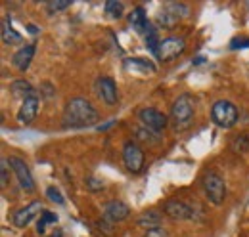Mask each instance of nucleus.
I'll use <instances>...</instances> for the list:
<instances>
[{
    "label": "nucleus",
    "instance_id": "nucleus-27",
    "mask_svg": "<svg viewBox=\"0 0 249 237\" xmlns=\"http://www.w3.org/2000/svg\"><path fill=\"white\" fill-rule=\"evenodd\" d=\"M46 195H48V199H50V201H54V203H58V205H63L62 191H60L58 187H54V186H50V187L46 189Z\"/></svg>",
    "mask_w": 249,
    "mask_h": 237
},
{
    "label": "nucleus",
    "instance_id": "nucleus-16",
    "mask_svg": "<svg viewBox=\"0 0 249 237\" xmlns=\"http://www.w3.org/2000/svg\"><path fill=\"white\" fill-rule=\"evenodd\" d=\"M161 222H163V216H161L157 210H146V212H142V214L136 218V224H138L140 228H146V230L161 228Z\"/></svg>",
    "mask_w": 249,
    "mask_h": 237
},
{
    "label": "nucleus",
    "instance_id": "nucleus-5",
    "mask_svg": "<svg viewBox=\"0 0 249 237\" xmlns=\"http://www.w3.org/2000/svg\"><path fill=\"white\" fill-rule=\"evenodd\" d=\"M123 163H124V167H126V170H128V172L138 174V172L144 169V163H146L144 149L140 148L136 142H132V140L124 142V146H123Z\"/></svg>",
    "mask_w": 249,
    "mask_h": 237
},
{
    "label": "nucleus",
    "instance_id": "nucleus-26",
    "mask_svg": "<svg viewBox=\"0 0 249 237\" xmlns=\"http://www.w3.org/2000/svg\"><path fill=\"white\" fill-rule=\"evenodd\" d=\"M69 6H71V2H69V0H52V2H48V4H46V8H48V12H50V14L62 12V10L69 8Z\"/></svg>",
    "mask_w": 249,
    "mask_h": 237
},
{
    "label": "nucleus",
    "instance_id": "nucleus-25",
    "mask_svg": "<svg viewBox=\"0 0 249 237\" xmlns=\"http://www.w3.org/2000/svg\"><path fill=\"white\" fill-rule=\"evenodd\" d=\"M248 144H249L248 134H242V136H238L236 140H232V149H234L236 153H244V151L248 149Z\"/></svg>",
    "mask_w": 249,
    "mask_h": 237
},
{
    "label": "nucleus",
    "instance_id": "nucleus-1",
    "mask_svg": "<svg viewBox=\"0 0 249 237\" xmlns=\"http://www.w3.org/2000/svg\"><path fill=\"white\" fill-rule=\"evenodd\" d=\"M63 126L65 128H85L98 124L100 115L94 105L85 98H71L63 109Z\"/></svg>",
    "mask_w": 249,
    "mask_h": 237
},
{
    "label": "nucleus",
    "instance_id": "nucleus-19",
    "mask_svg": "<svg viewBox=\"0 0 249 237\" xmlns=\"http://www.w3.org/2000/svg\"><path fill=\"white\" fill-rule=\"evenodd\" d=\"M126 67H132V69H142V71H150V73H156V65L152 63V61H148V59L144 58H132V59H126V63H124Z\"/></svg>",
    "mask_w": 249,
    "mask_h": 237
},
{
    "label": "nucleus",
    "instance_id": "nucleus-2",
    "mask_svg": "<svg viewBox=\"0 0 249 237\" xmlns=\"http://www.w3.org/2000/svg\"><path fill=\"white\" fill-rule=\"evenodd\" d=\"M194 113H196V107H194V98L190 94H182L175 100L173 107H171V120H173V126L175 130H184L192 124L194 120Z\"/></svg>",
    "mask_w": 249,
    "mask_h": 237
},
{
    "label": "nucleus",
    "instance_id": "nucleus-30",
    "mask_svg": "<svg viewBox=\"0 0 249 237\" xmlns=\"http://www.w3.org/2000/svg\"><path fill=\"white\" fill-rule=\"evenodd\" d=\"M8 159H2V187L8 184Z\"/></svg>",
    "mask_w": 249,
    "mask_h": 237
},
{
    "label": "nucleus",
    "instance_id": "nucleus-15",
    "mask_svg": "<svg viewBox=\"0 0 249 237\" xmlns=\"http://www.w3.org/2000/svg\"><path fill=\"white\" fill-rule=\"evenodd\" d=\"M128 23H130L132 29L136 31V33H140V34L150 31V23H148V17H146V12H144L142 6H138V8H134V10L130 12Z\"/></svg>",
    "mask_w": 249,
    "mask_h": 237
},
{
    "label": "nucleus",
    "instance_id": "nucleus-20",
    "mask_svg": "<svg viewBox=\"0 0 249 237\" xmlns=\"http://www.w3.org/2000/svg\"><path fill=\"white\" fill-rule=\"evenodd\" d=\"M157 23H159V25H163L165 29H171V27H175V25L178 23V17H175L169 10H165V8H163V10L159 12V16H157Z\"/></svg>",
    "mask_w": 249,
    "mask_h": 237
},
{
    "label": "nucleus",
    "instance_id": "nucleus-6",
    "mask_svg": "<svg viewBox=\"0 0 249 237\" xmlns=\"http://www.w3.org/2000/svg\"><path fill=\"white\" fill-rule=\"evenodd\" d=\"M186 48V40L180 36H167L161 40L159 48H157V58L161 61H173L175 58H178Z\"/></svg>",
    "mask_w": 249,
    "mask_h": 237
},
{
    "label": "nucleus",
    "instance_id": "nucleus-22",
    "mask_svg": "<svg viewBox=\"0 0 249 237\" xmlns=\"http://www.w3.org/2000/svg\"><path fill=\"white\" fill-rule=\"evenodd\" d=\"M56 222H58V216L52 214V212H48V210H44V212L40 214L38 222H36V232L42 234V232L46 230V224H56Z\"/></svg>",
    "mask_w": 249,
    "mask_h": 237
},
{
    "label": "nucleus",
    "instance_id": "nucleus-11",
    "mask_svg": "<svg viewBox=\"0 0 249 237\" xmlns=\"http://www.w3.org/2000/svg\"><path fill=\"white\" fill-rule=\"evenodd\" d=\"M36 113H38V96L35 94V96L21 102V107L18 111V120L21 124H31L36 117Z\"/></svg>",
    "mask_w": 249,
    "mask_h": 237
},
{
    "label": "nucleus",
    "instance_id": "nucleus-9",
    "mask_svg": "<svg viewBox=\"0 0 249 237\" xmlns=\"http://www.w3.org/2000/svg\"><path fill=\"white\" fill-rule=\"evenodd\" d=\"M165 214L169 216V218H173V220H192L194 218V207L192 205H188L184 201H178V199H169L167 203H165Z\"/></svg>",
    "mask_w": 249,
    "mask_h": 237
},
{
    "label": "nucleus",
    "instance_id": "nucleus-23",
    "mask_svg": "<svg viewBox=\"0 0 249 237\" xmlns=\"http://www.w3.org/2000/svg\"><path fill=\"white\" fill-rule=\"evenodd\" d=\"M165 10H169L175 17H188V14H190V8H188L186 4H178V2H171V4H167L165 6Z\"/></svg>",
    "mask_w": 249,
    "mask_h": 237
},
{
    "label": "nucleus",
    "instance_id": "nucleus-7",
    "mask_svg": "<svg viewBox=\"0 0 249 237\" xmlns=\"http://www.w3.org/2000/svg\"><path fill=\"white\" fill-rule=\"evenodd\" d=\"M138 120L152 132H159L169 124V118L165 117L161 111H157L154 107H144L138 111Z\"/></svg>",
    "mask_w": 249,
    "mask_h": 237
},
{
    "label": "nucleus",
    "instance_id": "nucleus-31",
    "mask_svg": "<svg viewBox=\"0 0 249 237\" xmlns=\"http://www.w3.org/2000/svg\"><path fill=\"white\" fill-rule=\"evenodd\" d=\"M29 33H33V34H35V33H36V27H35V25H29Z\"/></svg>",
    "mask_w": 249,
    "mask_h": 237
},
{
    "label": "nucleus",
    "instance_id": "nucleus-32",
    "mask_svg": "<svg viewBox=\"0 0 249 237\" xmlns=\"http://www.w3.org/2000/svg\"><path fill=\"white\" fill-rule=\"evenodd\" d=\"M50 237H62L60 234H54V236H50Z\"/></svg>",
    "mask_w": 249,
    "mask_h": 237
},
{
    "label": "nucleus",
    "instance_id": "nucleus-24",
    "mask_svg": "<svg viewBox=\"0 0 249 237\" xmlns=\"http://www.w3.org/2000/svg\"><path fill=\"white\" fill-rule=\"evenodd\" d=\"M159 44H161V40L157 38V29H154V27H150V31L146 33V46L154 52V54H157V48H159Z\"/></svg>",
    "mask_w": 249,
    "mask_h": 237
},
{
    "label": "nucleus",
    "instance_id": "nucleus-28",
    "mask_svg": "<svg viewBox=\"0 0 249 237\" xmlns=\"http://www.w3.org/2000/svg\"><path fill=\"white\" fill-rule=\"evenodd\" d=\"M230 48L232 50H238V48H249V38H234L230 42Z\"/></svg>",
    "mask_w": 249,
    "mask_h": 237
},
{
    "label": "nucleus",
    "instance_id": "nucleus-12",
    "mask_svg": "<svg viewBox=\"0 0 249 237\" xmlns=\"http://www.w3.org/2000/svg\"><path fill=\"white\" fill-rule=\"evenodd\" d=\"M35 50H36V46L35 44H25V46H21L16 54H14V59H12V63H14V67L18 69V71H21V73H25L27 69H29V65H31L33 58H35Z\"/></svg>",
    "mask_w": 249,
    "mask_h": 237
},
{
    "label": "nucleus",
    "instance_id": "nucleus-4",
    "mask_svg": "<svg viewBox=\"0 0 249 237\" xmlns=\"http://www.w3.org/2000/svg\"><path fill=\"white\" fill-rule=\"evenodd\" d=\"M238 107L228 100H218L211 107V120L220 128H232L238 122Z\"/></svg>",
    "mask_w": 249,
    "mask_h": 237
},
{
    "label": "nucleus",
    "instance_id": "nucleus-13",
    "mask_svg": "<svg viewBox=\"0 0 249 237\" xmlns=\"http://www.w3.org/2000/svg\"><path fill=\"white\" fill-rule=\"evenodd\" d=\"M104 216L111 222H123L130 216V208L123 201H109L104 207Z\"/></svg>",
    "mask_w": 249,
    "mask_h": 237
},
{
    "label": "nucleus",
    "instance_id": "nucleus-3",
    "mask_svg": "<svg viewBox=\"0 0 249 237\" xmlns=\"http://www.w3.org/2000/svg\"><path fill=\"white\" fill-rule=\"evenodd\" d=\"M201 187L207 195V199L213 205H222L226 199V184L220 174H217L215 170H207L201 176Z\"/></svg>",
    "mask_w": 249,
    "mask_h": 237
},
{
    "label": "nucleus",
    "instance_id": "nucleus-17",
    "mask_svg": "<svg viewBox=\"0 0 249 237\" xmlns=\"http://www.w3.org/2000/svg\"><path fill=\"white\" fill-rule=\"evenodd\" d=\"M21 40H23L21 34L12 29L10 19L4 17V19H2V42H4V44H19Z\"/></svg>",
    "mask_w": 249,
    "mask_h": 237
},
{
    "label": "nucleus",
    "instance_id": "nucleus-18",
    "mask_svg": "<svg viewBox=\"0 0 249 237\" xmlns=\"http://www.w3.org/2000/svg\"><path fill=\"white\" fill-rule=\"evenodd\" d=\"M10 90H12V94H14L16 98H21V100H27V98H31V96L36 94L27 81H14V83L10 85Z\"/></svg>",
    "mask_w": 249,
    "mask_h": 237
},
{
    "label": "nucleus",
    "instance_id": "nucleus-8",
    "mask_svg": "<svg viewBox=\"0 0 249 237\" xmlns=\"http://www.w3.org/2000/svg\"><path fill=\"white\" fill-rule=\"evenodd\" d=\"M8 163H10L12 170L16 172L21 189L33 191V189H35V180H33V174H31V170H29V167H27V163H25L23 159H19V157H10Z\"/></svg>",
    "mask_w": 249,
    "mask_h": 237
},
{
    "label": "nucleus",
    "instance_id": "nucleus-21",
    "mask_svg": "<svg viewBox=\"0 0 249 237\" xmlns=\"http://www.w3.org/2000/svg\"><path fill=\"white\" fill-rule=\"evenodd\" d=\"M106 14L113 19H119L123 16V2H117V0H109L106 2Z\"/></svg>",
    "mask_w": 249,
    "mask_h": 237
},
{
    "label": "nucleus",
    "instance_id": "nucleus-10",
    "mask_svg": "<svg viewBox=\"0 0 249 237\" xmlns=\"http://www.w3.org/2000/svg\"><path fill=\"white\" fill-rule=\"evenodd\" d=\"M96 90H98V96L104 100L106 105H115V103H117L119 94H117V85L113 83V79H109V77L98 79Z\"/></svg>",
    "mask_w": 249,
    "mask_h": 237
},
{
    "label": "nucleus",
    "instance_id": "nucleus-29",
    "mask_svg": "<svg viewBox=\"0 0 249 237\" xmlns=\"http://www.w3.org/2000/svg\"><path fill=\"white\" fill-rule=\"evenodd\" d=\"M144 237H167V232L163 228H154V230H146Z\"/></svg>",
    "mask_w": 249,
    "mask_h": 237
},
{
    "label": "nucleus",
    "instance_id": "nucleus-14",
    "mask_svg": "<svg viewBox=\"0 0 249 237\" xmlns=\"http://www.w3.org/2000/svg\"><path fill=\"white\" fill-rule=\"evenodd\" d=\"M40 208H42L40 201H33L31 205L19 208V210L14 214V226H16V228H25V226L31 222L33 218H35V216L40 212Z\"/></svg>",
    "mask_w": 249,
    "mask_h": 237
}]
</instances>
